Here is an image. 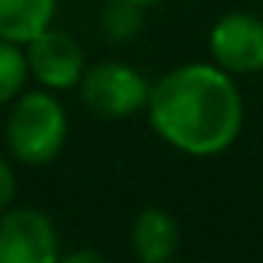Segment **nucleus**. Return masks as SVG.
Returning <instances> with one entry per match:
<instances>
[{
    "label": "nucleus",
    "instance_id": "nucleus-1",
    "mask_svg": "<svg viewBox=\"0 0 263 263\" xmlns=\"http://www.w3.org/2000/svg\"><path fill=\"white\" fill-rule=\"evenodd\" d=\"M146 115L161 143L192 158H211L235 146L245 99L229 71L214 62H189L149 87Z\"/></svg>",
    "mask_w": 263,
    "mask_h": 263
},
{
    "label": "nucleus",
    "instance_id": "nucleus-2",
    "mask_svg": "<svg viewBox=\"0 0 263 263\" xmlns=\"http://www.w3.org/2000/svg\"><path fill=\"white\" fill-rule=\"evenodd\" d=\"M68 140V115L53 90H22L7 118V149L19 164L44 167Z\"/></svg>",
    "mask_w": 263,
    "mask_h": 263
},
{
    "label": "nucleus",
    "instance_id": "nucleus-3",
    "mask_svg": "<svg viewBox=\"0 0 263 263\" xmlns=\"http://www.w3.org/2000/svg\"><path fill=\"white\" fill-rule=\"evenodd\" d=\"M149 81L140 68L121 59H102L96 65H87L78 96L90 115L102 121H124L130 115H137L149 102Z\"/></svg>",
    "mask_w": 263,
    "mask_h": 263
},
{
    "label": "nucleus",
    "instance_id": "nucleus-4",
    "mask_svg": "<svg viewBox=\"0 0 263 263\" xmlns=\"http://www.w3.org/2000/svg\"><path fill=\"white\" fill-rule=\"evenodd\" d=\"M59 232L56 223L37 208L0 211V263H56Z\"/></svg>",
    "mask_w": 263,
    "mask_h": 263
},
{
    "label": "nucleus",
    "instance_id": "nucleus-5",
    "mask_svg": "<svg viewBox=\"0 0 263 263\" xmlns=\"http://www.w3.org/2000/svg\"><path fill=\"white\" fill-rule=\"evenodd\" d=\"M211 62L232 78H248L263 71V19L254 13H226L214 22L208 34Z\"/></svg>",
    "mask_w": 263,
    "mask_h": 263
},
{
    "label": "nucleus",
    "instance_id": "nucleus-6",
    "mask_svg": "<svg viewBox=\"0 0 263 263\" xmlns=\"http://www.w3.org/2000/svg\"><path fill=\"white\" fill-rule=\"evenodd\" d=\"M25 59H28V74L44 90H53V93L78 90L87 71L84 47L68 31H59L53 25L25 44Z\"/></svg>",
    "mask_w": 263,
    "mask_h": 263
},
{
    "label": "nucleus",
    "instance_id": "nucleus-7",
    "mask_svg": "<svg viewBox=\"0 0 263 263\" xmlns=\"http://www.w3.org/2000/svg\"><path fill=\"white\" fill-rule=\"evenodd\" d=\"M180 248V226L171 211L149 204L130 223V251L143 263H167Z\"/></svg>",
    "mask_w": 263,
    "mask_h": 263
},
{
    "label": "nucleus",
    "instance_id": "nucleus-8",
    "mask_svg": "<svg viewBox=\"0 0 263 263\" xmlns=\"http://www.w3.org/2000/svg\"><path fill=\"white\" fill-rule=\"evenodd\" d=\"M56 0H0V41L28 44L53 25Z\"/></svg>",
    "mask_w": 263,
    "mask_h": 263
},
{
    "label": "nucleus",
    "instance_id": "nucleus-9",
    "mask_svg": "<svg viewBox=\"0 0 263 263\" xmlns=\"http://www.w3.org/2000/svg\"><path fill=\"white\" fill-rule=\"evenodd\" d=\"M28 59H25V47L13 44V41H0V105L13 102L28 81Z\"/></svg>",
    "mask_w": 263,
    "mask_h": 263
},
{
    "label": "nucleus",
    "instance_id": "nucleus-10",
    "mask_svg": "<svg viewBox=\"0 0 263 263\" xmlns=\"http://www.w3.org/2000/svg\"><path fill=\"white\" fill-rule=\"evenodd\" d=\"M16 189H19L16 171H13V164L4 155H0V211H7L16 201Z\"/></svg>",
    "mask_w": 263,
    "mask_h": 263
},
{
    "label": "nucleus",
    "instance_id": "nucleus-11",
    "mask_svg": "<svg viewBox=\"0 0 263 263\" xmlns=\"http://www.w3.org/2000/svg\"><path fill=\"white\" fill-rule=\"evenodd\" d=\"M65 263H102V254H96V251H74V254H65Z\"/></svg>",
    "mask_w": 263,
    "mask_h": 263
},
{
    "label": "nucleus",
    "instance_id": "nucleus-12",
    "mask_svg": "<svg viewBox=\"0 0 263 263\" xmlns=\"http://www.w3.org/2000/svg\"><path fill=\"white\" fill-rule=\"evenodd\" d=\"M124 4H134V7H152V4H164V0H124Z\"/></svg>",
    "mask_w": 263,
    "mask_h": 263
}]
</instances>
